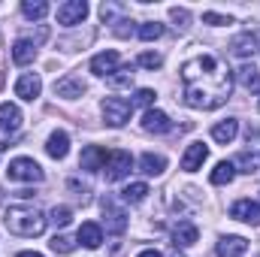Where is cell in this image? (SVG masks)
Returning a JSON list of instances; mask_svg holds the SVG:
<instances>
[{"mask_svg":"<svg viewBox=\"0 0 260 257\" xmlns=\"http://www.w3.org/2000/svg\"><path fill=\"white\" fill-rule=\"evenodd\" d=\"M248 248V242L242 236H224L218 242V257H242Z\"/></svg>","mask_w":260,"mask_h":257,"instance_id":"cell-21","label":"cell"},{"mask_svg":"<svg viewBox=\"0 0 260 257\" xmlns=\"http://www.w3.org/2000/svg\"><path fill=\"white\" fill-rule=\"evenodd\" d=\"M130 167H133V157H130V151H109V157H106V167H103V173H106V182H118V179H124L130 173Z\"/></svg>","mask_w":260,"mask_h":257,"instance_id":"cell-6","label":"cell"},{"mask_svg":"<svg viewBox=\"0 0 260 257\" xmlns=\"http://www.w3.org/2000/svg\"><path fill=\"white\" fill-rule=\"evenodd\" d=\"M154 103V91L151 88H139L136 97H133V106H151Z\"/></svg>","mask_w":260,"mask_h":257,"instance_id":"cell-34","label":"cell"},{"mask_svg":"<svg viewBox=\"0 0 260 257\" xmlns=\"http://www.w3.org/2000/svg\"><path fill=\"white\" fill-rule=\"evenodd\" d=\"M46 151H49V157L64 160L67 151H70V136H67L64 130H55V133L49 136V142H46Z\"/></svg>","mask_w":260,"mask_h":257,"instance_id":"cell-18","label":"cell"},{"mask_svg":"<svg viewBox=\"0 0 260 257\" xmlns=\"http://www.w3.org/2000/svg\"><path fill=\"white\" fill-rule=\"evenodd\" d=\"M239 82H242L248 91L260 94V73L254 70V64H242L239 67Z\"/></svg>","mask_w":260,"mask_h":257,"instance_id":"cell-25","label":"cell"},{"mask_svg":"<svg viewBox=\"0 0 260 257\" xmlns=\"http://www.w3.org/2000/svg\"><path fill=\"white\" fill-rule=\"evenodd\" d=\"M236 133H239V121H236V118H227V121H218V124L212 127V139L221 142V145H227V142L236 139Z\"/></svg>","mask_w":260,"mask_h":257,"instance_id":"cell-22","label":"cell"},{"mask_svg":"<svg viewBox=\"0 0 260 257\" xmlns=\"http://www.w3.org/2000/svg\"><path fill=\"white\" fill-rule=\"evenodd\" d=\"M106 148L103 145H88L85 151H82V157H79V167L82 170H88V173H94V170H103L106 167Z\"/></svg>","mask_w":260,"mask_h":257,"instance_id":"cell-12","label":"cell"},{"mask_svg":"<svg viewBox=\"0 0 260 257\" xmlns=\"http://www.w3.org/2000/svg\"><path fill=\"white\" fill-rule=\"evenodd\" d=\"M148 197V185L145 182H133V185H127L124 191H121V200L124 203H142Z\"/></svg>","mask_w":260,"mask_h":257,"instance_id":"cell-26","label":"cell"},{"mask_svg":"<svg viewBox=\"0 0 260 257\" xmlns=\"http://www.w3.org/2000/svg\"><path fill=\"white\" fill-rule=\"evenodd\" d=\"M3 224H6V230L15 233V236H40V233L46 230V218H43V212L34 209V206H9Z\"/></svg>","mask_w":260,"mask_h":257,"instance_id":"cell-2","label":"cell"},{"mask_svg":"<svg viewBox=\"0 0 260 257\" xmlns=\"http://www.w3.org/2000/svg\"><path fill=\"white\" fill-rule=\"evenodd\" d=\"M118 12H121V6H115V3H103V6H100V15H103V21H106V24H112Z\"/></svg>","mask_w":260,"mask_h":257,"instance_id":"cell-35","label":"cell"},{"mask_svg":"<svg viewBox=\"0 0 260 257\" xmlns=\"http://www.w3.org/2000/svg\"><path fill=\"white\" fill-rule=\"evenodd\" d=\"M233 73L215 55H194L182 64V97L194 109H218L230 100Z\"/></svg>","mask_w":260,"mask_h":257,"instance_id":"cell-1","label":"cell"},{"mask_svg":"<svg viewBox=\"0 0 260 257\" xmlns=\"http://www.w3.org/2000/svg\"><path fill=\"white\" fill-rule=\"evenodd\" d=\"M21 127V109L15 103H0V130L12 133Z\"/></svg>","mask_w":260,"mask_h":257,"instance_id":"cell-17","label":"cell"},{"mask_svg":"<svg viewBox=\"0 0 260 257\" xmlns=\"http://www.w3.org/2000/svg\"><path fill=\"white\" fill-rule=\"evenodd\" d=\"M85 248H100V242H103V230H100V224H94V221H85L82 227H79V236H76Z\"/></svg>","mask_w":260,"mask_h":257,"instance_id":"cell-15","label":"cell"},{"mask_svg":"<svg viewBox=\"0 0 260 257\" xmlns=\"http://www.w3.org/2000/svg\"><path fill=\"white\" fill-rule=\"evenodd\" d=\"M139 40H145V43H151V40H157V37H164V24H157V21H145V24H139Z\"/></svg>","mask_w":260,"mask_h":257,"instance_id":"cell-29","label":"cell"},{"mask_svg":"<svg viewBox=\"0 0 260 257\" xmlns=\"http://www.w3.org/2000/svg\"><path fill=\"white\" fill-rule=\"evenodd\" d=\"M118 61H121V58H118V52H115V49H106V52H100V55H94V58H91V73H94V76H106V79H109V76L118 70Z\"/></svg>","mask_w":260,"mask_h":257,"instance_id":"cell-8","label":"cell"},{"mask_svg":"<svg viewBox=\"0 0 260 257\" xmlns=\"http://www.w3.org/2000/svg\"><path fill=\"white\" fill-rule=\"evenodd\" d=\"M197 236H200V230H197V224H191V221H179L176 230H173V239H176V245H182V248H191L197 242Z\"/></svg>","mask_w":260,"mask_h":257,"instance_id":"cell-20","label":"cell"},{"mask_svg":"<svg viewBox=\"0 0 260 257\" xmlns=\"http://www.w3.org/2000/svg\"><path fill=\"white\" fill-rule=\"evenodd\" d=\"M170 15H173V21H176L179 27H188V21H191V12H188V9H179V6H173Z\"/></svg>","mask_w":260,"mask_h":257,"instance_id":"cell-36","label":"cell"},{"mask_svg":"<svg viewBox=\"0 0 260 257\" xmlns=\"http://www.w3.org/2000/svg\"><path fill=\"white\" fill-rule=\"evenodd\" d=\"M142 127L148 130V133H170V130H173V121H170L167 112H160V109H148V112L142 115Z\"/></svg>","mask_w":260,"mask_h":257,"instance_id":"cell-14","label":"cell"},{"mask_svg":"<svg viewBox=\"0 0 260 257\" xmlns=\"http://www.w3.org/2000/svg\"><path fill=\"white\" fill-rule=\"evenodd\" d=\"M236 164L242 167V173H254V170H257V160H254L248 151H245V154H239V160H236Z\"/></svg>","mask_w":260,"mask_h":257,"instance_id":"cell-37","label":"cell"},{"mask_svg":"<svg viewBox=\"0 0 260 257\" xmlns=\"http://www.w3.org/2000/svg\"><path fill=\"white\" fill-rule=\"evenodd\" d=\"M257 257H260V254H257Z\"/></svg>","mask_w":260,"mask_h":257,"instance_id":"cell-41","label":"cell"},{"mask_svg":"<svg viewBox=\"0 0 260 257\" xmlns=\"http://www.w3.org/2000/svg\"><path fill=\"white\" fill-rule=\"evenodd\" d=\"M0 88H3V76H0Z\"/></svg>","mask_w":260,"mask_h":257,"instance_id":"cell-40","label":"cell"},{"mask_svg":"<svg viewBox=\"0 0 260 257\" xmlns=\"http://www.w3.org/2000/svg\"><path fill=\"white\" fill-rule=\"evenodd\" d=\"M85 15H88V3H85V0H67V3L58 6V21L67 24V27L82 24V21H85Z\"/></svg>","mask_w":260,"mask_h":257,"instance_id":"cell-7","label":"cell"},{"mask_svg":"<svg viewBox=\"0 0 260 257\" xmlns=\"http://www.w3.org/2000/svg\"><path fill=\"white\" fill-rule=\"evenodd\" d=\"M230 215L236 218V221H245V224H260V203L254 200H236L233 203V209H230Z\"/></svg>","mask_w":260,"mask_h":257,"instance_id":"cell-10","label":"cell"},{"mask_svg":"<svg viewBox=\"0 0 260 257\" xmlns=\"http://www.w3.org/2000/svg\"><path fill=\"white\" fill-rule=\"evenodd\" d=\"M6 176L12 182H43V167L34 157H15L6 167Z\"/></svg>","mask_w":260,"mask_h":257,"instance_id":"cell-3","label":"cell"},{"mask_svg":"<svg viewBox=\"0 0 260 257\" xmlns=\"http://www.w3.org/2000/svg\"><path fill=\"white\" fill-rule=\"evenodd\" d=\"M160 64H164V58L157 52H142L139 55V67H145V70H157Z\"/></svg>","mask_w":260,"mask_h":257,"instance_id":"cell-32","label":"cell"},{"mask_svg":"<svg viewBox=\"0 0 260 257\" xmlns=\"http://www.w3.org/2000/svg\"><path fill=\"white\" fill-rule=\"evenodd\" d=\"M164 170H167V157H164V154L145 151V154L139 157V173H145V176H160Z\"/></svg>","mask_w":260,"mask_h":257,"instance_id":"cell-19","label":"cell"},{"mask_svg":"<svg viewBox=\"0 0 260 257\" xmlns=\"http://www.w3.org/2000/svg\"><path fill=\"white\" fill-rule=\"evenodd\" d=\"M40 91H43V79L37 76V73H24L18 82H15V97H21V100H37L40 97Z\"/></svg>","mask_w":260,"mask_h":257,"instance_id":"cell-9","label":"cell"},{"mask_svg":"<svg viewBox=\"0 0 260 257\" xmlns=\"http://www.w3.org/2000/svg\"><path fill=\"white\" fill-rule=\"evenodd\" d=\"M85 91H88V85L79 76H64L61 82H55V97H64V100H76Z\"/></svg>","mask_w":260,"mask_h":257,"instance_id":"cell-11","label":"cell"},{"mask_svg":"<svg viewBox=\"0 0 260 257\" xmlns=\"http://www.w3.org/2000/svg\"><path fill=\"white\" fill-rule=\"evenodd\" d=\"M130 82H133V67H118L109 76V85L112 88H130Z\"/></svg>","mask_w":260,"mask_h":257,"instance_id":"cell-28","label":"cell"},{"mask_svg":"<svg viewBox=\"0 0 260 257\" xmlns=\"http://www.w3.org/2000/svg\"><path fill=\"white\" fill-rule=\"evenodd\" d=\"M49 245H52L55 254H73V251H76V239H70V236H64V233H58Z\"/></svg>","mask_w":260,"mask_h":257,"instance_id":"cell-30","label":"cell"},{"mask_svg":"<svg viewBox=\"0 0 260 257\" xmlns=\"http://www.w3.org/2000/svg\"><path fill=\"white\" fill-rule=\"evenodd\" d=\"M37 58V43L34 40H27V37H21V40H15V46H12V61L18 67L30 64Z\"/></svg>","mask_w":260,"mask_h":257,"instance_id":"cell-16","label":"cell"},{"mask_svg":"<svg viewBox=\"0 0 260 257\" xmlns=\"http://www.w3.org/2000/svg\"><path fill=\"white\" fill-rule=\"evenodd\" d=\"M70 218H73V212H70L67 206H55V209L49 212V221H52L55 227H67V224H70Z\"/></svg>","mask_w":260,"mask_h":257,"instance_id":"cell-31","label":"cell"},{"mask_svg":"<svg viewBox=\"0 0 260 257\" xmlns=\"http://www.w3.org/2000/svg\"><path fill=\"white\" fill-rule=\"evenodd\" d=\"M233 179H236V164H230V160H221V164L212 170V176H209L212 185H230Z\"/></svg>","mask_w":260,"mask_h":257,"instance_id":"cell-23","label":"cell"},{"mask_svg":"<svg viewBox=\"0 0 260 257\" xmlns=\"http://www.w3.org/2000/svg\"><path fill=\"white\" fill-rule=\"evenodd\" d=\"M203 21L212 24V27H221V24H233L230 15H221V12H203Z\"/></svg>","mask_w":260,"mask_h":257,"instance_id":"cell-33","label":"cell"},{"mask_svg":"<svg viewBox=\"0 0 260 257\" xmlns=\"http://www.w3.org/2000/svg\"><path fill=\"white\" fill-rule=\"evenodd\" d=\"M103 218H106V230H109L112 236H121V233L127 230V215H124V209H121L112 197L103 200Z\"/></svg>","mask_w":260,"mask_h":257,"instance_id":"cell-5","label":"cell"},{"mask_svg":"<svg viewBox=\"0 0 260 257\" xmlns=\"http://www.w3.org/2000/svg\"><path fill=\"white\" fill-rule=\"evenodd\" d=\"M21 12H24V18H30V21H34V18H43V15L49 12V3H46V0H24V3H21Z\"/></svg>","mask_w":260,"mask_h":257,"instance_id":"cell-27","label":"cell"},{"mask_svg":"<svg viewBox=\"0 0 260 257\" xmlns=\"http://www.w3.org/2000/svg\"><path fill=\"white\" fill-rule=\"evenodd\" d=\"M206 157H209V145H203V142H191L188 151L182 154V170H185V173H194V170L203 167Z\"/></svg>","mask_w":260,"mask_h":257,"instance_id":"cell-13","label":"cell"},{"mask_svg":"<svg viewBox=\"0 0 260 257\" xmlns=\"http://www.w3.org/2000/svg\"><path fill=\"white\" fill-rule=\"evenodd\" d=\"M136 257H164L160 251H154V248H145V251H139Z\"/></svg>","mask_w":260,"mask_h":257,"instance_id":"cell-38","label":"cell"},{"mask_svg":"<svg viewBox=\"0 0 260 257\" xmlns=\"http://www.w3.org/2000/svg\"><path fill=\"white\" fill-rule=\"evenodd\" d=\"M130 112H133V103L124 97H106L103 100V118L109 127H121L130 121Z\"/></svg>","mask_w":260,"mask_h":257,"instance_id":"cell-4","label":"cell"},{"mask_svg":"<svg viewBox=\"0 0 260 257\" xmlns=\"http://www.w3.org/2000/svg\"><path fill=\"white\" fill-rule=\"evenodd\" d=\"M18 257H43V254H40V251H21Z\"/></svg>","mask_w":260,"mask_h":257,"instance_id":"cell-39","label":"cell"},{"mask_svg":"<svg viewBox=\"0 0 260 257\" xmlns=\"http://www.w3.org/2000/svg\"><path fill=\"white\" fill-rule=\"evenodd\" d=\"M230 52L236 58H251L254 55V34H239L233 43H230Z\"/></svg>","mask_w":260,"mask_h":257,"instance_id":"cell-24","label":"cell"}]
</instances>
